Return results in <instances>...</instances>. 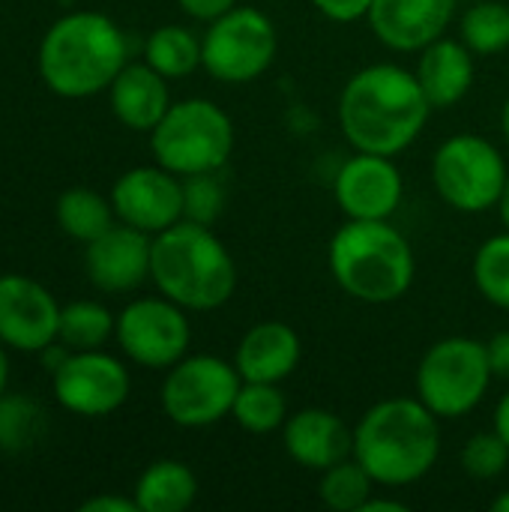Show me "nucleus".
I'll return each instance as SVG.
<instances>
[{
  "mask_svg": "<svg viewBox=\"0 0 509 512\" xmlns=\"http://www.w3.org/2000/svg\"><path fill=\"white\" fill-rule=\"evenodd\" d=\"M432 111L417 72L399 63L363 66L339 93V126L348 144L393 159L423 135Z\"/></svg>",
  "mask_w": 509,
  "mask_h": 512,
  "instance_id": "f257e3e1",
  "label": "nucleus"
},
{
  "mask_svg": "<svg viewBox=\"0 0 509 512\" xmlns=\"http://www.w3.org/2000/svg\"><path fill=\"white\" fill-rule=\"evenodd\" d=\"M438 456L441 423L420 399H381L354 426V459L378 486H414L438 465Z\"/></svg>",
  "mask_w": 509,
  "mask_h": 512,
  "instance_id": "f03ea898",
  "label": "nucleus"
},
{
  "mask_svg": "<svg viewBox=\"0 0 509 512\" xmlns=\"http://www.w3.org/2000/svg\"><path fill=\"white\" fill-rule=\"evenodd\" d=\"M150 279L186 312H213L234 297L237 264L210 225L180 219L153 237Z\"/></svg>",
  "mask_w": 509,
  "mask_h": 512,
  "instance_id": "7ed1b4c3",
  "label": "nucleus"
},
{
  "mask_svg": "<svg viewBox=\"0 0 509 512\" xmlns=\"http://www.w3.org/2000/svg\"><path fill=\"white\" fill-rule=\"evenodd\" d=\"M327 267L348 297L369 306L402 300L417 276L414 249L390 219H348L327 246Z\"/></svg>",
  "mask_w": 509,
  "mask_h": 512,
  "instance_id": "20e7f679",
  "label": "nucleus"
},
{
  "mask_svg": "<svg viewBox=\"0 0 509 512\" xmlns=\"http://www.w3.org/2000/svg\"><path fill=\"white\" fill-rule=\"evenodd\" d=\"M126 63L129 39L102 12H69L57 18L39 45V75L66 99L108 90Z\"/></svg>",
  "mask_w": 509,
  "mask_h": 512,
  "instance_id": "39448f33",
  "label": "nucleus"
},
{
  "mask_svg": "<svg viewBox=\"0 0 509 512\" xmlns=\"http://www.w3.org/2000/svg\"><path fill=\"white\" fill-rule=\"evenodd\" d=\"M150 150L156 165L177 177L222 171L234 153V123L213 99L171 102L150 132Z\"/></svg>",
  "mask_w": 509,
  "mask_h": 512,
  "instance_id": "423d86ee",
  "label": "nucleus"
},
{
  "mask_svg": "<svg viewBox=\"0 0 509 512\" xmlns=\"http://www.w3.org/2000/svg\"><path fill=\"white\" fill-rule=\"evenodd\" d=\"M492 378L486 342L474 336H447L423 354L414 381L417 399L438 420H459L486 399Z\"/></svg>",
  "mask_w": 509,
  "mask_h": 512,
  "instance_id": "0eeeda50",
  "label": "nucleus"
},
{
  "mask_svg": "<svg viewBox=\"0 0 509 512\" xmlns=\"http://www.w3.org/2000/svg\"><path fill=\"white\" fill-rule=\"evenodd\" d=\"M509 168L504 153L483 135L459 132L432 156V183L441 201L459 213H486L498 207Z\"/></svg>",
  "mask_w": 509,
  "mask_h": 512,
  "instance_id": "6e6552de",
  "label": "nucleus"
},
{
  "mask_svg": "<svg viewBox=\"0 0 509 512\" xmlns=\"http://www.w3.org/2000/svg\"><path fill=\"white\" fill-rule=\"evenodd\" d=\"M279 51V33L267 12L234 6L207 24L201 36V66L222 84H249L261 78Z\"/></svg>",
  "mask_w": 509,
  "mask_h": 512,
  "instance_id": "1a4fd4ad",
  "label": "nucleus"
},
{
  "mask_svg": "<svg viewBox=\"0 0 509 512\" xmlns=\"http://www.w3.org/2000/svg\"><path fill=\"white\" fill-rule=\"evenodd\" d=\"M243 378L234 360L216 354H192L177 360L162 384V411L174 426L207 429L231 417Z\"/></svg>",
  "mask_w": 509,
  "mask_h": 512,
  "instance_id": "9d476101",
  "label": "nucleus"
},
{
  "mask_svg": "<svg viewBox=\"0 0 509 512\" xmlns=\"http://www.w3.org/2000/svg\"><path fill=\"white\" fill-rule=\"evenodd\" d=\"M117 342L123 354L144 369H171L186 357L192 327L186 309L168 297L132 300L117 315Z\"/></svg>",
  "mask_w": 509,
  "mask_h": 512,
  "instance_id": "9b49d317",
  "label": "nucleus"
},
{
  "mask_svg": "<svg viewBox=\"0 0 509 512\" xmlns=\"http://www.w3.org/2000/svg\"><path fill=\"white\" fill-rule=\"evenodd\" d=\"M57 402L78 417H108L129 399V372L111 354L75 351L54 372Z\"/></svg>",
  "mask_w": 509,
  "mask_h": 512,
  "instance_id": "f8f14e48",
  "label": "nucleus"
},
{
  "mask_svg": "<svg viewBox=\"0 0 509 512\" xmlns=\"http://www.w3.org/2000/svg\"><path fill=\"white\" fill-rule=\"evenodd\" d=\"M111 204L120 222L156 237L183 219V180L162 165H141L117 177Z\"/></svg>",
  "mask_w": 509,
  "mask_h": 512,
  "instance_id": "ddd939ff",
  "label": "nucleus"
},
{
  "mask_svg": "<svg viewBox=\"0 0 509 512\" xmlns=\"http://www.w3.org/2000/svg\"><path fill=\"white\" fill-rule=\"evenodd\" d=\"M333 195L348 219H393L402 204L405 183L393 156L357 150L342 162Z\"/></svg>",
  "mask_w": 509,
  "mask_h": 512,
  "instance_id": "4468645a",
  "label": "nucleus"
},
{
  "mask_svg": "<svg viewBox=\"0 0 509 512\" xmlns=\"http://www.w3.org/2000/svg\"><path fill=\"white\" fill-rule=\"evenodd\" d=\"M60 306L48 288L27 276H0V342L15 351H45L54 345Z\"/></svg>",
  "mask_w": 509,
  "mask_h": 512,
  "instance_id": "2eb2a0df",
  "label": "nucleus"
},
{
  "mask_svg": "<svg viewBox=\"0 0 509 512\" xmlns=\"http://www.w3.org/2000/svg\"><path fill=\"white\" fill-rule=\"evenodd\" d=\"M150 255L153 237L123 222L87 243L84 267L99 291L126 294L150 279Z\"/></svg>",
  "mask_w": 509,
  "mask_h": 512,
  "instance_id": "dca6fc26",
  "label": "nucleus"
},
{
  "mask_svg": "<svg viewBox=\"0 0 509 512\" xmlns=\"http://www.w3.org/2000/svg\"><path fill=\"white\" fill-rule=\"evenodd\" d=\"M459 0H372L369 27L381 45L399 54L423 51L447 33Z\"/></svg>",
  "mask_w": 509,
  "mask_h": 512,
  "instance_id": "f3484780",
  "label": "nucleus"
},
{
  "mask_svg": "<svg viewBox=\"0 0 509 512\" xmlns=\"http://www.w3.org/2000/svg\"><path fill=\"white\" fill-rule=\"evenodd\" d=\"M282 444L300 468L321 474L354 456V429L327 408H303L285 420Z\"/></svg>",
  "mask_w": 509,
  "mask_h": 512,
  "instance_id": "a211bd4d",
  "label": "nucleus"
},
{
  "mask_svg": "<svg viewBox=\"0 0 509 512\" xmlns=\"http://www.w3.org/2000/svg\"><path fill=\"white\" fill-rule=\"evenodd\" d=\"M303 345L291 324L285 321H261L243 333L234 351V366L243 381L258 384H282L300 366Z\"/></svg>",
  "mask_w": 509,
  "mask_h": 512,
  "instance_id": "6ab92c4d",
  "label": "nucleus"
},
{
  "mask_svg": "<svg viewBox=\"0 0 509 512\" xmlns=\"http://www.w3.org/2000/svg\"><path fill=\"white\" fill-rule=\"evenodd\" d=\"M474 57L477 54L462 39H450V36H441L420 51L414 72L435 111L453 108L468 96L477 75Z\"/></svg>",
  "mask_w": 509,
  "mask_h": 512,
  "instance_id": "aec40b11",
  "label": "nucleus"
},
{
  "mask_svg": "<svg viewBox=\"0 0 509 512\" xmlns=\"http://www.w3.org/2000/svg\"><path fill=\"white\" fill-rule=\"evenodd\" d=\"M108 93H111L114 117L135 132H153L156 123L171 108L168 78L159 75L147 60L144 63H126L120 69V75L111 81Z\"/></svg>",
  "mask_w": 509,
  "mask_h": 512,
  "instance_id": "412c9836",
  "label": "nucleus"
},
{
  "mask_svg": "<svg viewBox=\"0 0 509 512\" xmlns=\"http://www.w3.org/2000/svg\"><path fill=\"white\" fill-rule=\"evenodd\" d=\"M198 498V477L177 459L153 462L135 486V504L141 512H183Z\"/></svg>",
  "mask_w": 509,
  "mask_h": 512,
  "instance_id": "4be33fe9",
  "label": "nucleus"
},
{
  "mask_svg": "<svg viewBox=\"0 0 509 512\" xmlns=\"http://www.w3.org/2000/svg\"><path fill=\"white\" fill-rule=\"evenodd\" d=\"M144 60L171 78H186L201 66V36L183 24H162L144 42Z\"/></svg>",
  "mask_w": 509,
  "mask_h": 512,
  "instance_id": "5701e85b",
  "label": "nucleus"
},
{
  "mask_svg": "<svg viewBox=\"0 0 509 512\" xmlns=\"http://www.w3.org/2000/svg\"><path fill=\"white\" fill-rule=\"evenodd\" d=\"M57 225L81 240V243H90L96 240L99 234H105L111 225H114V204L108 198H102L99 192L93 189H69L57 198Z\"/></svg>",
  "mask_w": 509,
  "mask_h": 512,
  "instance_id": "b1692460",
  "label": "nucleus"
},
{
  "mask_svg": "<svg viewBox=\"0 0 509 512\" xmlns=\"http://www.w3.org/2000/svg\"><path fill=\"white\" fill-rule=\"evenodd\" d=\"M234 423L252 435H270L285 426L288 414V399L279 390V384H258V381H243L234 411Z\"/></svg>",
  "mask_w": 509,
  "mask_h": 512,
  "instance_id": "393cba45",
  "label": "nucleus"
},
{
  "mask_svg": "<svg viewBox=\"0 0 509 512\" xmlns=\"http://www.w3.org/2000/svg\"><path fill=\"white\" fill-rule=\"evenodd\" d=\"M117 333V318L93 300H75L60 309L57 339L72 351H96Z\"/></svg>",
  "mask_w": 509,
  "mask_h": 512,
  "instance_id": "a878e982",
  "label": "nucleus"
},
{
  "mask_svg": "<svg viewBox=\"0 0 509 512\" xmlns=\"http://www.w3.org/2000/svg\"><path fill=\"white\" fill-rule=\"evenodd\" d=\"M459 39L477 54L492 57L509 48V6L501 0H483L465 9L459 21Z\"/></svg>",
  "mask_w": 509,
  "mask_h": 512,
  "instance_id": "bb28decb",
  "label": "nucleus"
},
{
  "mask_svg": "<svg viewBox=\"0 0 509 512\" xmlns=\"http://www.w3.org/2000/svg\"><path fill=\"white\" fill-rule=\"evenodd\" d=\"M372 474L351 456L345 462H336L333 468L321 471L318 498L327 510L336 512H360V507L375 495Z\"/></svg>",
  "mask_w": 509,
  "mask_h": 512,
  "instance_id": "cd10ccee",
  "label": "nucleus"
},
{
  "mask_svg": "<svg viewBox=\"0 0 509 512\" xmlns=\"http://www.w3.org/2000/svg\"><path fill=\"white\" fill-rule=\"evenodd\" d=\"M471 276L486 303L509 312V231L480 243L471 261Z\"/></svg>",
  "mask_w": 509,
  "mask_h": 512,
  "instance_id": "c85d7f7f",
  "label": "nucleus"
},
{
  "mask_svg": "<svg viewBox=\"0 0 509 512\" xmlns=\"http://www.w3.org/2000/svg\"><path fill=\"white\" fill-rule=\"evenodd\" d=\"M45 435V411L30 396H0V450L24 453Z\"/></svg>",
  "mask_w": 509,
  "mask_h": 512,
  "instance_id": "c756f323",
  "label": "nucleus"
},
{
  "mask_svg": "<svg viewBox=\"0 0 509 512\" xmlns=\"http://www.w3.org/2000/svg\"><path fill=\"white\" fill-rule=\"evenodd\" d=\"M222 210H225V183L219 180V171L183 177V219L213 228Z\"/></svg>",
  "mask_w": 509,
  "mask_h": 512,
  "instance_id": "7c9ffc66",
  "label": "nucleus"
},
{
  "mask_svg": "<svg viewBox=\"0 0 509 512\" xmlns=\"http://www.w3.org/2000/svg\"><path fill=\"white\" fill-rule=\"evenodd\" d=\"M509 465V447L507 441L492 429V432H477L468 438V444L462 447V468L468 477L486 483L495 480L507 471Z\"/></svg>",
  "mask_w": 509,
  "mask_h": 512,
  "instance_id": "2f4dec72",
  "label": "nucleus"
},
{
  "mask_svg": "<svg viewBox=\"0 0 509 512\" xmlns=\"http://www.w3.org/2000/svg\"><path fill=\"white\" fill-rule=\"evenodd\" d=\"M312 6L336 24H354L360 18H369L372 0H312Z\"/></svg>",
  "mask_w": 509,
  "mask_h": 512,
  "instance_id": "473e14b6",
  "label": "nucleus"
},
{
  "mask_svg": "<svg viewBox=\"0 0 509 512\" xmlns=\"http://www.w3.org/2000/svg\"><path fill=\"white\" fill-rule=\"evenodd\" d=\"M240 0H177V6L189 15V18H195V21H216L219 15H225V12H231L234 6H237Z\"/></svg>",
  "mask_w": 509,
  "mask_h": 512,
  "instance_id": "72a5a7b5",
  "label": "nucleus"
},
{
  "mask_svg": "<svg viewBox=\"0 0 509 512\" xmlns=\"http://www.w3.org/2000/svg\"><path fill=\"white\" fill-rule=\"evenodd\" d=\"M486 351H489V366H492V375L509 381V330L495 333L489 342H486Z\"/></svg>",
  "mask_w": 509,
  "mask_h": 512,
  "instance_id": "f704fd0d",
  "label": "nucleus"
},
{
  "mask_svg": "<svg viewBox=\"0 0 509 512\" xmlns=\"http://www.w3.org/2000/svg\"><path fill=\"white\" fill-rule=\"evenodd\" d=\"M81 512H141L135 498H120V495H99L81 504Z\"/></svg>",
  "mask_w": 509,
  "mask_h": 512,
  "instance_id": "c9c22d12",
  "label": "nucleus"
},
{
  "mask_svg": "<svg viewBox=\"0 0 509 512\" xmlns=\"http://www.w3.org/2000/svg\"><path fill=\"white\" fill-rule=\"evenodd\" d=\"M492 429L507 441L509 447V390L501 396V402H498V408H495V423H492Z\"/></svg>",
  "mask_w": 509,
  "mask_h": 512,
  "instance_id": "e433bc0d",
  "label": "nucleus"
},
{
  "mask_svg": "<svg viewBox=\"0 0 509 512\" xmlns=\"http://www.w3.org/2000/svg\"><path fill=\"white\" fill-rule=\"evenodd\" d=\"M405 510H408V504L393 501V498H375V495L360 507V512H405Z\"/></svg>",
  "mask_w": 509,
  "mask_h": 512,
  "instance_id": "4c0bfd02",
  "label": "nucleus"
},
{
  "mask_svg": "<svg viewBox=\"0 0 509 512\" xmlns=\"http://www.w3.org/2000/svg\"><path fill=\"white\" fill-rule=\"evenodd\" d=\"M498 213H501V222L507 225V231H509V177H507V186H504V195H501V201H498Z\"/></svg>",
  "mask_w": 509,
  "mask_h": 512,
  "instance_id": "58836bf2",
  "label": "nucleus"
},
{
  "mask_svg": "<svg viewBox=\"0 0 509 512\" xmlns=\"http://www.w3.org/2000/svg\"><path fill=\"white\" fill-rule=\"evenodd\" d=\"M6 381H9V360H6V351L0 348V396L6 390Z\"/></svg>",
  "mask_w": 509,
  "mask_h": 512,
  "instance_id": "ea45409f",
  "label": "nucleus"
},
{
  "mask_svg": "<svg viewBox=\"0 0 509 512\" xmlns=\"http://www.w3.org/2000/svg\"><path fill=\"white\" fill-rule=\"evenodd\" d=\"M501 132H504V138H507V147H509V96H507V102H504V108H501Z\"/></svg>",
  "mask_w": 509,
  "mask_h": 512,
  "instance_id": "a19ab883",
  "label": "nucleus"
},
{
  "mask_svg": "<svg viewBox=\"0 0 509 512\" xmlns=\"http://www.w3.org/2000/svg\"><path fill=\"white\" fill-rule=\"evenodd\" d=\"M492 510L495 512H509V492H501L495 501H492Z\"/></svg>",
  "mask_w": 509,
  "mask_h": 512,
  "instance_id": "79ce46f5",
  "label": "nucleus"
}]
</instances>
